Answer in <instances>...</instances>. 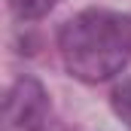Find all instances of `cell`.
Listing matches in <instances>:
<instances>
[{"instance_id":"obj_3","label":"cell","mask_w":131,"mask_h":131,"mask_svg":"<svg viewBox=\"0 0 131 131\" xmlns=\"http://www.w3.org/2000/svg\"><path fill=\"white\" fill-rule=\"evenodd\" d=\"M55 3L58 0H9V9L15 12V18L34 21V18H43L46 12H52Z\"/></svg>"},{"instance_id":"obj_1","label":"cell","mask_w":131,"mask_h":131,"mask_svg":"<svg viewBox=\"0 0 131 131\" xmlns=\"http://www.w3.org/2000/svg\"><path fill=\"white\" fill-rule=\"evenodd\" d=\"M58 46L76 79L104 82L131 58V18L110 9H85L61 28Z\"/></svg>"},{"instance_id":"obj_4","label":"cell","mask_w":131,"mask_h":131,"mask_svg":"<svg viewBox=\"0 0 131 131\" xmlns=\"http://www.w3.org/2000/svg\"><path fill=\"white\" fill-rule=\"evenodd\" d=\"M110 104H113V113H116V116H119V119H122V122L131 128V79L113 89Z\"/></svg>"},{"instance_id":"obj_2","label":"cell","mask_w":131,"mask_h":131,"mask_svg":"<svg viewBox=\"0 0 131 131\" xmlns=\"http://www.w3.org/2000/svg\"><path fill=\"white\" fill-rule=\"evenodd\" d=\"M46 113H49L46 89L31 76H21L3 98V131H43Z\"/></svg>"}]
</instances>
